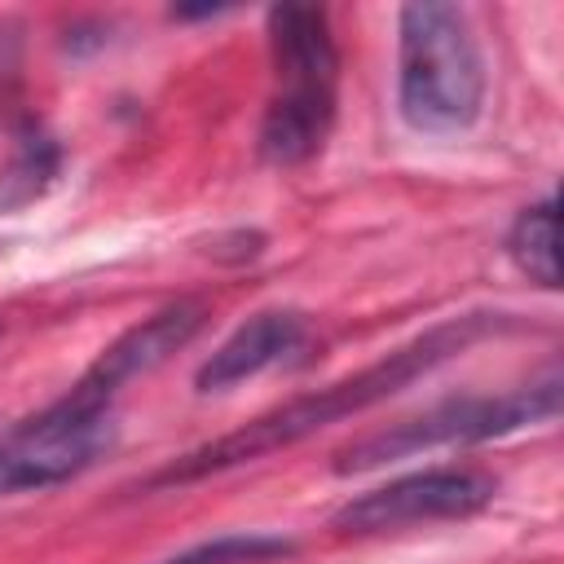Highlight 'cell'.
<instances>
[{
  "label": "cell",
  "mask_w": 564,
  "mask_h": 564,
  "mask_svg": "<svg viewBox=\"0 0 564 564\" xmlns=\"http://www.w3.org/2000/svg\"><path fill=\"white\" fill-rule=\"evenodd\" d=\"M511 313H463V317H445L436 326H427L423 335H414L410 344L392 348L388 357L361 366L357 375H344L317 392H304L260 419H251L247 427L238 432H225L181 458H172L163 471H154L145 480V489H172V485H189V480H203V476H216V471H229V467H242V463H256L273 449H286L313 432H322L326 423L335 419H348V414H361L379 401H388L392 392L410 388L414 379L432 375L436 366H445L449 357L467 352L476 339L485 335H498V330H511Z\"/></svg>",
  "instance_id": "6da1fadb"
},
{
  "label": "cell",
  "mask_w": 564,
  "mask_h": 564,
  "mask_svg": "<svg viewBox=\"0 0 564 564\" xmlns=\"http://www.w3.org/2000/svg\"><path fill=\"white\" fill-rule=\"evenodd\" d=\"M397 106L414 132L449 137L485 106V57L458 4L423 0L397 13Z\"/></svg>",
  "instance_id": "7a4b0ae2"
},
{
  "label": "cell",
  "mask_w": 564,
  "mask_h": 564,
  "mask_svg": "<svg viewBox=\"0 0 564 564\" xmlns=\"http://www.w3.org/2000/svg\"><path fill=\"white\" fill-rule=\"evenodd\" d=\"M560 414V375L551 370L538 383L511 388L502 397H458V401H441L414 419H401L383 432H370L352 445H344L335 454V471L352 476V471H370L383 467L392 458H410L436 445H476V441H494L533 423H551Z\"/></svg>",
  "instance_id": "3957f363"
},
{
  "label": "cell",
  "mask_w": 564,
  "mask_h": 564,
  "mask_svg": "<svg viewBox=\"0 0 564 564\" xmlns=\"http://www.w3.org/2000/svg\"><path fill=\"white\" fill-rule=\"evenodd\" d=\"M119 441V419L110 401H88L66 392L62 401L9 423L0 432V498L40 494L84 476Z\"/></svg>",
  "instance_id": "277c9868"
},
{
  "label": "cell",
  "mask_w": 564,
  "mask_h": 564,
  "mask_svg": "<svg viewBox=\"0 0 564 564\" xmlns=\"http://www.w3.org/2000/svg\"><path fill=\"white\" fill-rule=\"evenodd\" d=\"M498 494V480L471 467H432V471H410L401 480H388L379 489H366L348 498L335 516V533L370 538V533H392L410 524H432V520H467L485 511Z\"/></svg>",
  "instance_id": "5b68a950"
},
{
  "label": "cell",
  "mask_w": 564,
  "mask_h": 564,
  "mask_svg": "<svg viewBox=\"0 0 564 564\" xmlns=\"http://www.w3.org/2000/svg\"><path fill=\"white\" fill-rule=\"evenodd\" d=\"M207 322V304L198 300H176L159 313H150L145 322L128 326L115 344L101 348V357L79 375V383L70 392L88 397V401H110L115 405V392L128 388L132 379L159 370L172 352H181Z\"/></svg>",
  "instance_id": "8992f818"
},
{
  "label": "cell",
  "mask_w": 564,
  "mask_h": 564,
  "mask_svg": "<svg viewBox=\"0 0 564 564\" xmlns=\"http://www.w3.org/2000/svg\"><path fill=\"white\" fill-rule=\"evenodd\" d=\"M269 48L278 70V93H335L339 53L330 40L326 9L317 4H273L269 9Z\"/></svg>",
  "instance_id": "52a82bcc"
},
{
  "label": "cell",
  "mask_w": 564,
  "mask_h": 564,
  "mask_svg": "<svg viewBox=\"0 0 564 564\" xmlns=\"http://www.w3.org/2000/svg\"><path fill=\"white\" fill-rule=\"evenodd\" d=\"M308 335V322L304 313L295 308H264L256 317H247L194 375V388L198 392H229L247 379H256L260 370L286 361Z\"/></svg>",
  "instance_id": "ba28073f"
},
{
  "label": "cell",
  "mask_w": 564,
  "mask_h": 564,
  "mask_svg": "<svg viewBox=\"0 0 564 564\" xmlns=\"http://www.w3.org/2000/svg\"><path fill=\"white\" fill-rule=\"evenodd\" d=\"M335 128V93H278L260 119V154L273 167L308 163Z\"/></svg>",
  "instance_id": "9c48e42d"
},
{
  "label": "cell",
  "mask_w": 564,
  "mask_h": 564,
  "mask_svg": "<svg viewBox=\"0 0 564 564\" xmlns=\"http://www.w3.org/2000/svg\"><path fill=\"white\" fill-rule=\"evenodd\" d=\"M62 172V145L40 119H22L13 128L9 154L0 163V212H22L53 189Z\"/></svg>",
  "instance_id": "30bf717a"
},
{
  "label": "cell",
  "mask_w": 564,
  "mask_h": 564,
  "mask_svg": "<svg viewBox=\"0 0 564 564\" xmlns=\"http://www.w3.org/2000/svg\"><path fill=\"white\" fill-rule=\"evenodd\" d=\"M507 256L516 260V269L538 282L542 291L560 286V260H555V194L529 203L511 229H507Z\"/></svg>",
  "instance_id": "8fae6325"
},
{
  "label": "cell",
  "mask_w": 564,
  "mask_h": 564,
  "mask_svg": "<svg viewBox=\"0 0 564 564\" xmlns=\"http://www.w3.org/2000/svg\"><path fill=\"white\" fill-rule=\"evenodd\" d=\"M295 542L286 538H273V533H234V538H212V542H198L163 564H264V560H282L291 555Z\"/></svg>",
  "instance_id": "7c38bea8"
},
{
  "label": "cell",
  "mask_w": 564,
  "mask_h": 564,
  "mask_svg": "<svg viewBox=\"0 0 564 564\" xmlns=\"http://www.w3.org/2000/svg\"><path fill=\"white\" fill-rule=\"evenodd\" d=\"M216 13H225V9H220V4H198V9L176 4V9H172V18H181V22H189V18H216Z\"/></svg>",
  "instance_id": "4fadbf2b"
}]
</instances>
